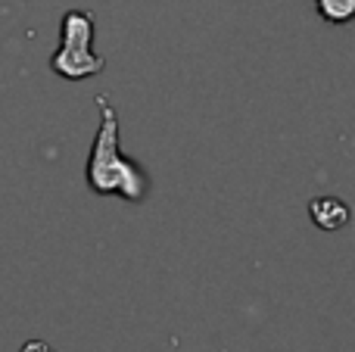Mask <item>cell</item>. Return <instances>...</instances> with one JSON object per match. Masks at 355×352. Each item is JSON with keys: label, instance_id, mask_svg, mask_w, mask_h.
Masks as SVG:
<instances>
[{"label": "cell", "instance_id": "cell-1", "mask_svg": "<svg viewBox=\"0 0 355 352\" xmlns=\"http://www.w3.org/2000/svg\"><path fill=\"white\" fill-rule=\"evenodd\" d=\"M100 106V128L94 137V147L87 153L85 178L87 187L100 197H125L128 203H141L147 197V175L137 162H131L119 147V112L106 94H97Z\"/></svg>", "mask_w": 355, "mask_h": 352}, {"label": "cell", "instance_id": "cell-2", "mask_svg": "<svg viewBox=\"0 0 355 352\" xmlns=\"http://www.w3.org/2000/svg\"><path fill=\"white\" fill-rule=\"evenodd\" d=\"M50 69L66 81L100 75L106 60L94 53V12L69 10L60 22V50L50 56Z\"/></svg>", "mask_w": 355, "mask_h": 352}, {"label": "cell", "instance_id": "cell-3", "mask_svg": "<svg viewBox=\"0 0 355 352\" xmlns=\"http://www.w3.org/2000/svg\"><path fill=\"white\" fill-rule=\"evenodd\" d=\"M309 218H312L321 231H340L349 225L352 212L340 197H315L312 203H309Z\"/></svg>", "mask_w": 355, "mask_h": 352}, {"label": "cell", "instance_id": "cell-4", "mask_svg": "<svg viewBox=\"0 0 355 352\" xmlns=\"http://www.w3.org/2000/svg\"><path fill=\"white\" fill-rule=\"evenodd\" d=\"M315 10L331 25H349L355 19V0H315Z\"/></svg>", "mask_w": 355, "mask_h": 352}, {"label": "cell", "instance_id": "cell-5", "mask_svg": "<svg viewBox=\"0 0 355 352\" xmlns=\"http://www.w3.org/2000/svg\"><path fill=\"white\" fill-rule=\"evenodd\" d=\"M19 352H53V346H50V343H44V340H28Z\"/></svg>", "mask_w": 355, "mask_h": 352}]
</instances>
